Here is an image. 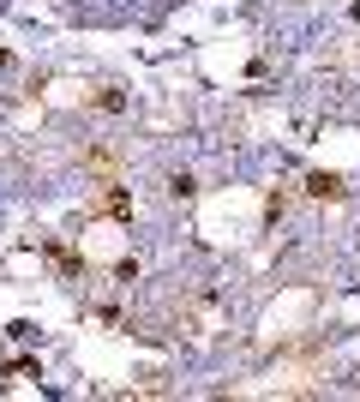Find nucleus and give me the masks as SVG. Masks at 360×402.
Returning a JSON list of instances; mask_svg holds the SVG:
<instances>
[{"label": "nucleus", "mask_w": 360, "mask_h": 402, "mask_svg": "<svg viewBox=\"0 0 360 402\" xmlns=\"http://www.w3.org/2000/svg\"><path fill=\"white\" fill-rule=\"evenodd\" d=\"M306 186H313V198H337V193H342V186H337V174H313Z\"/></svg>", "instance_id": "f257e3e1"}, {"label": "nucleus", "mask_w": 360, "mask_h": 402, "mask_svg": "<svg viewBox=\"0 0 360 402\" xmlns=\"http://www.w3.org/2000/svg\"><path fill=\"white\" fill-rule=\"evenodd\" d=\"M102 210H108V217H126L133 205H126V193H114V186H108V193H102Z\"/></svg>", "instance_id": "f03ea898"}]
</instances>
